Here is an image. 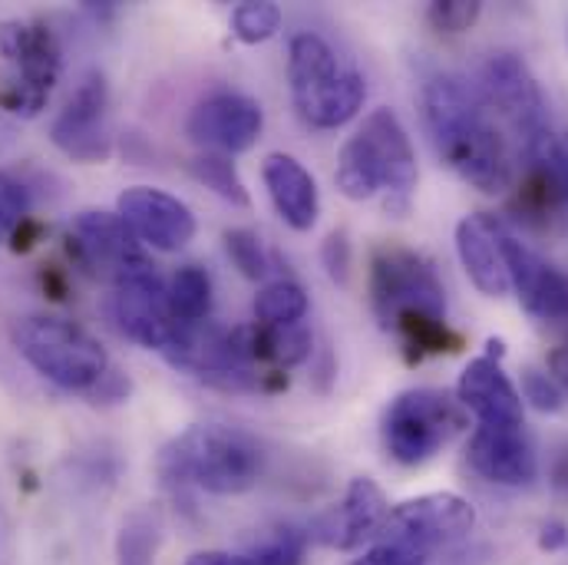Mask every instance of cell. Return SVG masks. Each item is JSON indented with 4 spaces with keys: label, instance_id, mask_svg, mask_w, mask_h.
Instances as JSON below:
<instances>
[{
    "label": "cell",
    "instance_id": "1",
    "mask_svg": "<svg viewBox=\"0 0 568 565\" xmlns=\"http://www.w3.org/2000/svg\"><path fill=\"white\" fill-rule=\"evenodd\" d=\"M371 307L394 331L410 364L456 354L463 337L446 324V291L433 262L407 245H381L371 255Z\"/></svg>",
    "mask_w": 568,
    "mask_h": 565
},
{
    "label": "cell",
    "instance_id": "2",
    "mask_svg": "<svg viewBox=\"0 0 568 565\" xmlns=\"http://www.w3.org/2000/svg\"><path fill=\"white\" fill-rule=\"evenodd\" d=\"M486 110L489 107L449 73H436L424 83L426 133L443 165L473 189L499 195L513 185V159Z\"/></svg>",
    "mask_w": 568,
    "mask_h": 565
},
{
    "label": "cell",
    "instance_id": "3",
    "mask_svg": "<svg viewBox=\"0 0 568 565\" xmlns=\"http://www.w3.org/2000/svg\"><path fill=\"white\" fill-rule=\"evenodd\" d=\"M268 450L242 426L199 424L179 433L159 456V473L172 486H195L212 496H239L265 480Z\"/></svg>",
    "mask_w": 568,
    "mask_h": 565
},
{
    "label": "cell",
    "instance_id": "4",
    "mask_svg": "<svg viewBox=\"0 0 568 565\" xmlns=\"http://www.w3.org/2000/svg\"><path fill=\"white\" fill-rule=\"evenodd\" d=\"M287 83L297 117L314 130L347 127L367 100L364 77L354 67H341L327 40L317 33L291 37Z\"/></svg>",
    "mask_w": 568,
    "mask_h": 565
},
{
    "label": "cell",
    "instance_id": "5",
    "mask_svg": "<svg viewBox=\"0 0 568 565\" xmlns=\"http://www.w3.org/2000/svg\"><path fill=\"white\" fill-rule=\"evenodd\" d=\"M17 354L50 384L70 394H93L113 371L106 347L80 324L50 314L20 317L10 331Z\"/></svg>",
    "mask_w": 568,
    "mask_h": 565
},
{
    "label": "cell",
    "instance_id": "6",
    "mask_svg": "<svg viewBox=\"0 0 568 565\" xmlns=\"http://www.w3.org/2000/svg\"><path fill=\"white\" fill-rule=\"evenodd\" d=\"M162 357L219 391H282L287 387V374H265L248 364L242 354L235 327H222L215 321H199V324H182Z\"/></svg>",
    "mask_w": 568,
    "mask_h": 565
},
{
    "label": "cell",
    "instance_id": "7",
    "mask_svg": "<svg viewBox=\"0 0 568 565\" xmlns=\"http://www.w3.org/2000/svg\"><path fill=\"white\" fill-rule=\"evenodd\" d=\"M466 411L456 397L436 387H414L390 401L384 411V450L400 466H424L443 446L466 430Z\"/></svg>",
    "mask_w": 568,
    "mask_h": 565
},
{
    "label": "cell",
    "instance_id": "8",
    "mask_svg": "<svg viewBox=\"0 0 568 565\" xmlns=\"http://www.w3.org/2000/svg\"><path fill=\"white\" fill-rule=\"evenodd\" d=\"M0 57L13 67V77L0 90V110L13 117H37L60 80V43L47 23L37 20H3L0 23Z\"/></svg>",
    "mask_w": 568,
    "mask_h": 565
},
{
    "label": "cell",
    "instance_id": "9",
    "mask_svg": "<svg viewBox=\"0 0 568 565\" xmlns=\"http://www.w3.org/2000/svg\"><path fill=\"white\" fill-rule=\"evenodd\" d=\"M476 526V509L456 493H424L390 509L381 543L407 546L429 556L433 549L466 539Z\"/></svg>",
    "mask_w": 568,
    "mask_h": 565
},
{
    "label": "cell",
    "instance_id": "10",
    "mask_svg": "<svg viewBox=\"0 0 568 565\" xmlns=\"http://www.w3.org/2000/svg\"><path fill=\"white\" fill-rule=\"evenodd\" d=\"M70 255L83 272L100 282H123L142 269H152L142 242L120 219V212H80L67 232Z\"/></svg>",
    "mask_w": 568,
    "mask_h": 565
},
{
    "label": "cell",
    "instance_id": "11",
    "mask_svg": "<svg viewBox=\"0 0 568 565\" xmlns=\"http://www.w3.org/2000/svg\"><path fill=\"white\" fill-rule=\"evenodd\" d=\"M483 93H486L483 103L489 110H496L513 127V133L519 137V145L539 140L552 130L542 87L523 57L493 53L483 67Z\"/></svg>",
    "mask_w": 568,
    "mask_h": 565
},
{
    "label": "cell",
    "instance_id": "12",
    "mask_svg": "<svg viewBox=\"0 0 568 565\" xmlns=\"http://www.w3.org/2000/svg\"><path fill=\"white\" fill-rule=\"evenodd\" d=\"M53 145L73 162L97 165L113 155L110 133V87L103 73H87L50 127Z\"/></svg>",
    "mask_w": 568,
    "mask_h": 565
},
{
    "label": "cell",
    "instance_id": "13",
    "mask_svg": "<svg viewBox=\"0 0 568 565\" xmlns=\"http://www.w3.org/2000/svg\"><path fill=\"white\" fill-rule=\"evenodd\" d=\"M503 357L506 344L493 337L486 351L463 367L456 381V401L483 426H526L519 387L509 381Z\"/></svg>",
    "mask_w": 568,
    "mask_h": 565
},
{
    "label": "cell",
    "instance_id": "14",
    "mask_svg": "<svg viewBox=\"0 0 568 565\" xmlns=\"http://www.w3.org/2000/svg\"><path fill=\"white\" fill-rule=\"evenodd\" d=\"M113 314L126 337L159 354L182 327L169 304V287L159 279L155 265L113 284Z\"/></svg>",
    "mask_w": 568,
    "mask_h": 565
},
{
    "label": "cell",
    "instance_id": "15",
    "mask_svg": "<svg viewBox=\"0 0 568 565\" xmlns=\"http://www.w3.org/2000/svg\"><path fill=\"white\" fill-rule=\"evenodd\" d=\"M185 130H189V140L199 142L205 152L215 149L219 155H235L258 142L265 130V113L258 100L225 90V93L205 97L192 110Z\"/></svg>",
    "mask_w": 568,
    "mask_h": 565
},
{
    "label": "cell",
    "instance_id": "16",
    "mask_svg": "<svg viewBox=\"0 0 568 565\" xmlns=\"http://www.w3.org/2000/svg\"><path fill=\"white\" fill-rule=\"evenodd\" d=\"M116 212L142 245L155 252H179L195 239L192 209L162 189H152V185L126 189L116 202Z\"/></svg>",
    "mask_w": 568,
    "mask_h": 565
},
{
    "label": "cell",
    "instance_id": "17",
    "mask_svg": "<svg viewBox=\"0 0 568 565\" xmlns=\"http://www.w3.org/2000/svg\"><path fill=\"white\" fill-rule=\"evenodd\" d=\"M503 255L509 287L516 291L519 304L539 321H568V275L552 262H546L532 245L516 239L503 225Z\"/></svg>",
    "mask_w": 568,
    "mask_h": 565
},
{
    "label": "cell",
    "instance_id": "18",
    "mask_svg": "<svg viewBox=\"0 0 568 565\" xmlns=\"http://www.w3.org/2000/svg\"><path fill=\"white\" fill-rule=\"evenodd\" d=\"M387 516H390V506H387L384 490L371 476H357L347 486L341 506L317 516V523L311 526V539H317L331 549H344V553L361 549L364 543L381 536Z\"/></svg>",
    "mask_w": 568,
    "mask_h": 565
},
{
    "label": "cell",
    "instance_id": "19",
    "mask_svg": "<svg viewBox=\"0 0 568 565\" xmlns=\"http://www.w3.org/2000/svg\"><path fill=\"white\" fill-rule=\"evenodd\" d=\"M377 155H381V165H384V212L394 215V219H407L410 209H414V195H417V152H414V142L407 137L404 123L397 120L394 110H374L364 127H361Z\"/></svg>",
    "mask_w": 568,
    "mask_h": 565
},
{
    "label": "cell",
    "instance_id": "20",
    "mask_svg": "<svg viewBox=\"0 0 568 565\" xmlns=\"http://www.w3.org/2000/svg\"><path fill=\"white\" fill-rule=\"evenodd\" d=\"M466 463L496 486H529L539 476L536 446L526 426H476L466 443Z\"/></svg>",
    "mask_w": 568,
    "mask_h": 565
},
{
    "label": "cell",
    "instance_id": "21",
    "mask_svg": "<svg viewBox=\"0 0 568 565\" xmlns=\"http://www.w3.org/2000/svg\"><path fill=\"white\" fill-rule=\"evenodd\" d=\"M456 255L469 282L476 284L486 297H503L509 294V272H506V255H503V222L473 212L459 219L456 225Z\"/></svg>",
    "mask_w": 568,
    "mask_h": 565
},
{
    "label": "cell",
    "instance_id": "22",
    "mask_svg": "<svg viewBox=\"0 0 568 565\" xmlns=\"http://www.w3.org/2000/svg\"><path fill=\"white\" fill-rule=\"evenodd\" d=\"M265 189L272 195L275 212L294 232H311L321 215V195L314 175L287 152H272L262 165Z\"/></svg>",
    "mask_w": 568,
    "mask_h": 565
},
{
    "label": "cell",
    "instance_id": "23",
    "mask_svg": "<svg viewBox=\"0 0 568 565\" xmlns=\"http://www.w3.org/2000/svg\"><path fill=\"white\" fill-rule=\"evenodd\" d=\"M529 179H526V205L536 212H549L568 205V142L549 130L546 137L523 145Z\"/></svg>",
    "mask_w": 568,
    "mask_h": 565
},
{
    "label": "cell",
    "instance_id": "24",
    "mask_svg": "<svg viewBox=\"0 0 568 565\" xmlns=\"http://www.w3.org/2000/svg\"><path fill=\"white\" fill-rule=\"evenodd\" d=\"M334 182H337L341 195L351 199V202H367V199L384 192L381 155H377L374 142H371V137L364 130H357L351 140L344 142V149L337 155Z\"/></svg>",
    "mask_w": 568,
    "mask_h": 565
},
{
    "label": "cell",
    "instance_id": "25",
    "mask_svg": "<svg viewBox=\"0 0 568 565\" xmlns=\"http://www.w3.org/2000/svg\"><path fill=\"white\" fill-rule=\"evenodd\" d=\"M311 533H304L294 523H275L258 529V536L248 543L245 559L252 565H304Z\"/></svg>",
    "mask_w": 568,
    "mask_h": 565
},
{
    "label": "cell",
    "instance_id": "26",
    "mask_svg": "<svg viewBox=\"0 0 568 565\" xmlns=\"http://www.w3.org/2000/svg\"><path fill=\"white\" fill-rule=\"evenodd\" d=\"M169 304L182 324H199L209 321L212 314V279L199 265H182L169 282Z\"/></svg>",
    "mask_w": 568,
    "mask_h": 565
},
{
    "label": "cell",
    "instance_id": "27",
    "mask_svg": "<svg viewBox=\"0 0 568 565\" xmlns=\"http://www.w3.org/2000/svg\"><path fill=\"white\" fill-rule=\"evenodd\" d=\"M304 314H307V291L291 279L268 282L255 297V324L287 327V324H301Z\"/></svg>",
    "mask_w": 568,
    "mask_h": 565
},
{
    "label": "cell",
    "instance_id": "28",
    "mask_svg": "<svg viewBox=\"0 0 568 565\" xmlns=\"http://www.w3.org/2000/svg\"><path fill=\"white\" fill-rule=\"evenodd\" d=\"M192 175L205 189H212L222 202H229L235 209H248L252 205V195H248V189H245V182H242V175H239V169H235V162L229 155H219V152L195 155L192 159Z\"/></svg>",
    "mask_w": 568,
    "mask_h": 565
},
{
    "label": "cell",
    "instance_id": "29",
    "mask_svg": "<svg viewBox=\"0 0 568 565\" xmlns=\"http://www.w3.org/2000/svg\"><path fill=\"white\" fill-rule=\"evenodd\" d=\"M225 252H229V259L235 262V269L245 279H252V282H265L268 279L272 255H268V249H265L258 232H252V229H229L225 232Z\"/></svg>",
    "mask_w": 568,
    "mask_h": 565
},
{
    "label": "cell",
    "instance_id": "30",
    "mask_svg": "<svg viewBox=\"0 0 568 565\" xmlns=\"http://www.w3.org/2000/svg\"><path fill=\"white\" fill-rule=\"evenodd\" d=\"M278 27H282V10L278 3L268 0H248L232 13V33L242 43H265L278 33Z\"/></svg>",
    "mask_w": 568,
    "mask_h": 565
},
{
    "label": "cell",
    "instance_id": "31",
    "mask_svg": "<svg viewBox=\"0 0 568 565\" xmlns=\"http://www.w3.org/2000/svg\"><path fill=\"white\" fill-rule=\"evenodd\" d=\"M479 13H483V3L476 0H433L426 10V20L439 33H466L469 27H476Z\"/></svg>",
    "mask_w": 568,
    "mask_h": 565
},
{
    "label": "cell",
    "instance_id": "32",
    "mask_svg": "<svg viewBox=\"0 0 568 565\" xmlns=\"http://www.w3.org/2000/svg\"><path fill=\"white\" fill-rule=\"evenodd\" d=\"M519 397H523V404L536 407L539 414H562V407H566L562 387L546 371H539V367H526L523 371Z\"/></svg>",
    "mask_w": 568,
    "mask_h": 565
},
{
    "label": "cell",
    "instance_id": "33",
    "mask_svg": "<svg viewBox=\"0 0 568 565\" xmlns=\"http://www.w3.org/2000/svg\"><path fill=\"white\" fill-rule=\"evenodd\" d=\"M159 533L149 519H133L120 533V565H152Z\"/></svg>",
    "mask_w": 568,
    "mask_h": 565
},
{
    "label": "cell",
    "instance_id": "34",
    "mask_svg": "<svg viewBox=\"0 0 568 565\" xmlns=\"http://www.w3.org/2000/svg\"><path fill=\"white\" fill-rule=\"evenodd\" d=\"M27 222V195L23 189L0 172V242L10 239Z\"/></svg>",
    "mask_w": 568,
    "mask_h": 565
},
{
    "label": "cell",
    "instance_id": "35",
    "mask_svg": "<svg viewBox=\"0 0 568 565\" xmlns=\"http://www.w3.org/2000/svg\"><path fill=\"white\" fill-rule=\"evenodd\" d=\"M321 262L331 275V282L347 284L351 275V242H347V232H331L324 249H321Z\"/></svg>",
    "mask_w": 568,
    "mask_h": 565
},
{
    "label": "cell",
    "instance_id": "36",
    "mask_svg": "<svg viewBox=\"0 0 568 565\" xmlns=\"http://www.w3.org/2000/svg\"><path fill=\"white\" fill-rule=\"evenodd\" d=\"M351 565H426L424 553L407 549V546H394V543H377L371 553H364L361 559Z\"/></svg>",
    "mask_w": 568,
    "mask_h": 565
},
{
    "label": "cell",
    "instance_id": "37",
    "mask_svg": "<svg viewBox=\"0 0 568 565\" xmlns=\"http://www.w3.org/2000/svg\"><path fill=\"white\" fill-rule=\"evenodd\" d=\"M97 404H116V401H126L130 397V377H123L116 367L103 377V384L90 394Z\"/></svg>",
    "mask_w": 568,
    "mask_h": 565
},
{
    "label": "cell",
    "instance_id": "38",
    "mask_svg": "<svg viewBox=\"0 0 568 565\" xmlns=\"http://www.w3.org/2000/svg\"><path fill=\"white\" fill-rule=\"evenodd\" d=\"M566 543H568V526L562 523V519H549V523H542V529H539V549H542V553H559Z\"/></svg>",
    "mask_w": 568,
    "mask_h": 565
},
{
    "label": "cell",
    "instance_id": "39",
    "mask_svg": "<svg viewBox=\"0 0 568 565\" xmlns=\"http://www.w3.org/2000/svg\"><path fill=\"white\" fill-rule=\"evenodd\" d=\"M549 377L562 387V391H568V344H559V347H552L549 351Z\"/></svg>",
    "mask_w": 568,
    "mask_h": 565
},
{
    "label": "cell",
    "instance_id": "40",
    "mask_svg": "<svg viewBox=\"0 0 568 565\" xmlns=\"http://www.w3.org/2000/svg\"><path fill=\"white\" fill-rule=\"evenodd\" d=\"M185 565H252L245 556H235V553H222V549H205V553H195L189 556Z\"/></svg>",
    "mask_w": 568,
    "mask_h": 565
}]
</instances>
